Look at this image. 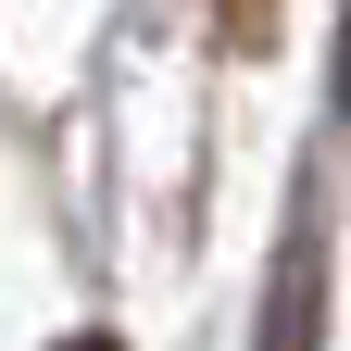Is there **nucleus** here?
<instances>
[{
	"instance_id": "nucleus-1",
	"label": "nucleus",
	"mask_w": 351,
	"mask_h": 351,
	"mask_svg": "<svg viewBox=\"0 0 351 351\" xmlns=\"http://www.w3.org/2000/svg\"><path fill=\"white\" fill-rule=\"evenodd\" d=\"M63 351H113V339H63Z\"/></svg>"
}]
</instances>
